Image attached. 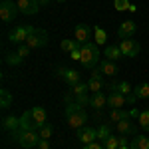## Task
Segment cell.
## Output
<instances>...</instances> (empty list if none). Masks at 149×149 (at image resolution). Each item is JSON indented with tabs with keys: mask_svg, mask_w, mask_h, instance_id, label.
<instances>
[{
	"mask_svg": "<svg viewBox=\"0 0 149 149\" xmlns=\"http://www.w3.org/2000/svg\"><path fill=\"white\" fill-rule=\"evenodd\" d=\"M66 119H68V125L72 129H80V127H84L88 123V113H86L84 105L68 102V105H66Z\"/></svg>",
	"mask_w": 149,
	"mask_h": 149,
	"instance_id": "cell-1",
	"label": "cell"
},
{
	"mask_svg": "<svg viewBox=\"0 0 149 149\" xmlns=\"http://www.w3.org/2000/svg\"><path fill=\"white\" fill-rule=\"evenodd\" d=\"M80 62L84 68L88 70H93L95 64L100 62V50H97V44L95 42H86V44H80Z\"/></svg>",
	"mask_w": 149,
	"mask_h": 149,
	"instance_id": "cell-2",
	"label": "cell"
},
{
	"mask_svg": "<svg viewBox=\"0 0 149 149\" xmlns=\"http://www.w3.org/2000/svg\"><path fill=\"white\" fill-rule=\"evenodd\" d=\"M14 137L16 141L22 145L24 149H32L36 147L38 143H40V133L38 131H24V129H18V131H14Z\"/></svg>",
	"mask_w": 149,
	"mask_h": 149,
	"instance_id": "cell-3",
	"label": "cell"
},
{
	"mask_svg": "<svg viewBox=\"0 0 149 149\" xmlns=\"http://www.w3.org/2000/svg\"><path fill=\"white\" fill-rule=\"evenodd\" d=\"M26 44L32 48V50L46 46V44H48V32H46V30H42V28H34V30H32V34L28 36Z\"/></svg>",
	"mask_w": 149,
	"mask_h": 149,
	"instance_id": "cell-4",
	"label": "cell"
},
{
	"mask_svg": "<svg viewBox=\"0 0 149 149\" xmlns=\"http://www.w3.org/2000/svg\"><path fill=\"white\" fill-rule=\"evenodd\" d=\"M32 30H34V26H18V28H14L10 32V42L12 44H16V46H20V44H26V40H28V36L32 34Z\"/></svg>",
	"mask_w": 149,
	"mask_h": 149,
	"instance_id": "cell-5",
	"label": "cell"
},
{
	"mask_svg": "<svg viewBox=\"0 0 149 149\" xmlns=\"http://www.w3.org/2000/svg\"><path fill=\"white\" fill-rule=\"evenodd\" d=\"M18 4H14L12 0H6V2H2L0 4V18H2V22H12L16 16H18Z\"/></svg>",
	"mask_w": 149,
	"mask_h": 149,
	"instance_id": "cell-6",
	"label": "cell"
},
{
	"mask_svg": "<svg viewBox=\"0 0 149 149\" xmlns=\"http://www.w3.org/2000/svg\"><path fill=\"white\" fill-rule=\"evenodd\" d=\"M119 50H121V54H123V56L135 58V56H139V52H141V44L135 42V40H131V38H127V40H121Z\"/></svg>",
	"mask_w": 149,
	"mask_h": 149,
	"instance_id": "cell-7",
	"label": "cell"
},
{
	"mask_svg": "<svg viewBox=\"0 0 149 149\" xmlns=\"http://www.w3.org/2000/svg\"><path fill=\"white\" fill-rule=\"evenodd\" d=\"M78 139H80L84 145L92 143L97 139V127H92V125H84L78 129Z\"/></svg>",
	"mask_w": 149,
	"mask_h": 149,
	"instance_id": "cell-8",
	"label": "cell"
},
{
	"mask_svg": "<svg viewBox=\"0 0 149 149\" xmlns=\"http://www.w3.org/2000/svg\"><path fill=\"white\" fill-rule=\"evenodd\" d=\"M58 76L66 81L70 88H74V86H78V84H80V72H76V70L60 68V70H58Z\"/></svg>",
	"mask_w": 149,
	"mask_h": 149,
	"instance_id": "cell-9",
	"label": "cell"
},
{
	"mask_svg": "<svg viewBox=\"0 0 149 149\" xmlns=\"http://www.w3.org/2000/svg\"><path fill=\"white\" fill-rule=\"evenodd\" d=\"M18 4V10L22 14H28V16H34L40 12V2L38 0H16Z\"/></svg>",
	"mask_w": 149,
	"mask_h": 149,
	"instance_id": "cell-10",
	"label": "cell"
},
{
	"mask_svg": "<svg viewBox=\"0 0 149 149\" xmlns=\"http://www.w3.org/2000/svg\"><path fill=\"white\" fill-rule=\"evenodd\" d=\"M125 103H127V95L115 92V90H111V93L107 95V107H111V109H123Z\"/></svg>",
	"mask_w": 149,
	"mask_h": 149,
	"instance_id": "cell-11",
	"label": "cell"
},
{
	"mask_svg": "<svg viewBox=\"0 0 149 149\" xmlns=\"http://www.w3.org/2000/svg\"><path fill=\"white\" fill-rule=\"evenodd\" d=\"M74 34H76V40H78L80 44H86V42L92 40V26H88V24H78V26L74 28Z\"/></svg>",
	"mask_w": 149,
	"mask_h": 149,
	"instance_id": "cell-12",
	"label": "cell"
},
{
	"mask_svg": "<svg viewBox=\"0 0 149 149\" xmlns=\"http://www.w3.org/2000/svg\"><path fill=\"white\" fill-rule=\"evenodd\" d=\"M135 30H137V24L133 22V20H125V22L119 24L117 36H119L121 40H127V38H131V36L135 34Z\"/></svg>",
	"mask_w": 149,
	"mask_h": 149,
	"instance_id": "cell-13",
	"label": "cell"
},
{
	"mask_svg": "<svg viewBox=\"0 0 149 149\" xmlns=\"http://www.w3.org/2000/svg\"><path fill=\"white\" fill-rule=\"evenodd\" d=\"M100 72H102L103 76H107V78H113V76H117V72H119V68H117V62H111V60H102L100 62Z\"/></svg>",
	"mask_w": 149,
	"mask_h": 149,
	"instance_id": "cell-14",
	"label": "cell"
},
{
	"mask_svg": "<svg viewBox=\"0 0 149 149\" xmlns=\"http://www.w3.org/2000/svg\"><path fill=\"white\" fill-rule=\"evenodd\" d=\"M20 129H24V131H36V129H40V127L36 125V121H34V117H32L30 111H24L20 115Z\"/></svg>",
	"mask_w": 149,
	"mask_h": 149,
	"instance_id": "cell-15",
	"label": "cell"
},
{
	"mask_svg": "<svg viewBox=\"0 0 149 149\" xmlns=\"http://www.w3.org/2000/svg\"><path fill=\"white\" fill-rule=\"evenodd\" d=\"M107 105V95L103 92H97V93H92L90 95V107H93V109H102V107H105Z\"/></svg>",
	"mask_w": 149,
	"mask_h": 149,
	"instance_id": "cell-16",
	"label": "cell"
},
{
	"mask_svg": "<svg viewBox=\"0 0 149 149\" xmlns=\"http://www.w3.org/2000/svg\"><path fill=\"white\" fill-rule=\"evenodd\" d=\"M115 127H117L119 135H131V133H135V123H131L129 117L127 119H121L119 123H115Z\"/></svg>",
	"mask_w": 149,
	"mask_h": 149,
	"instance_id": "cell-17",
	"label": "cell"
},
{
	"mask_svg": "<svg viewBox=\"0 0 149 149\" xmlns=\"http://www.w3.org/2000/svg\"><path fill=\"white\" fill-rule=\"evenodd\" d=\"M30 113H32V117H34V121H36V125H38V127H42L44 123H46L48 113H46V109H44V107L36 105V107H32V109H30Z\"/></svg>",
	"mask_w": 149,
	"mask_h": 149,
	"instance_id": "cell-18",
	"label": "cell"
},
{
	"mask_svg": "<svg viewBox=\"0 0 149 149\" xmlns=\"http://www.w3.org/2000/svg\"><path fill=\"white\" fill-rule=\"evenodd\" d=\"M2 129H4V131H18V129H20V117H14V115L4 117Z\"/></svg>",
	"mask_w": 149,
	"mask_h": 149,
	"instance_id": "cell-19",
	"label": "cell"
},
{
	"mask_svg": "<svg viewBox=\"0 0 149 149\" xmlns=\"http://www.w3.org/2000/svg\"><path fill=\"white\" fill-rule=\"evenodd\" d=\"M129 147H131V149H149V137L139 133V135H135V137L131 139Z\"/></svg>",
	"mask_w": 149,
	"mask_h": 149,
	"instance_id": "cell-20",
	"label": "cell"
},
{
	"mask_svg": "<svg viewBox=\"0 0 149 149\" xmlns=\"http://www.w3.org/2000/svg\"><path fill=\"white\" fill-rule=\"evenodd\" d=\"M121 50L119 46H113V44H109V46H105V58L107 60H111V62H117V60H121Z\"/></svg>",
	"mask_w": 149,
	"mask_h": 149,
	"instance_id": "cell-21",
	"label": "cell"
},
{
	"mask_svg": "<svg viewBox=\"0 0 149 149\" xmlns=\"http://www.w3.org/2000/svg\"><path fill=\"white\" fill-rule=\"evenodd\" d=\"M127 117H131V113L125 111V109H111L109 111V121L111 123H119L121 119H127Z\"/></svg>",
	"mask_w": 149,
	"mask_h": 149,
	"instance_id": "cell-22",
	"label": "cell"
},
{
	"mask_svg": "<svg viewBox=\"0 0 149 149\" xmlns=\"http://www.w3.org/2000/svg\"><path fill=\"white\" fill-rule=\"evenodd\" d=\"M111 90H115V92H119V93H123V95H131V93H133L131 84H129V81H125V80L113 84V86H111Z\"/></svg>",
	"mask_w": 149,
	"mask_h": 149,
	"instance_id": "cell-23",
	"label": "cell"
},
{
	"mask_svg": "<svg viewBox=\"0 0 149 149\" xmlns=\"http://www.w3.org/2000/svg\"><path fill=\"white\" fill-rule=\"evenodd\" d=\"M133 95H135L137 100H145V97H149V84L147 81L135 86V88H133Z\"/></svg>",
	"mask_w": 149,
	"mask_h": 149,
	"instance_id": "cell-24",
	"label": "cell"
},
{
	"mask_svg": "<svg viewBox=\"0 0 149 149\" xmlns=\"http://www.w3.org/2000/svg\"><path fill=\"white\" fill-rule=\"evenodd\" d=\"M88 88H90V92H92V93L102 92V88H103V78H92V76H90V80H88Z\"/></svg>",
	"mask_w": 149,
	"mask_h": 149,
	"instance_id": "cell-25",
	"label": "cell"
},
{
	"mask_svg": "<svg viewBox=\"0 0 149 149\" xmlns=\"http://www.w3.org/2000/svg\"><path fill=\"white\" fill-rule=\"evenodd\" d=\"M10 105H12V93L8 90H2L0 92V107L2 109H8Z\"/></svg>",
	"mask_w": 149,
	"mask_h": 149,
	"instance_id": "cell-26",
	"label": "cell"
},
{
	"mask_svg": "<svg viewBox=\"0 0 149 149\" xmlns=\"http://www.w3.org/2000/svg\"><path fill=\"white\" fill-rule=\"evenodd\" d=\"M109 135H111V125H109V123H102V125L97 127V139L105 141Z\"/></svg>",
	"mask_w": 149,
	"mask_h": 149,
	"instance_id": "cell-27",
	"label": "cell"
},
{
	"mask_svg": "<svg viewBox=\"0 0 149 149\" xmlns=\"http://www.w3.org/2000/svg\"><path fill=\"white\" fill-rule=\"evenodd\" d=\"M103 143V149H117L121 143H119V135H109V137L102 141Z\"/></svg>",
	"mask_w": 149,
	"mask_h": 149,
	"instance_id": "cell-28",
	"label": "cell"
},
{
	"mask_svg": "<svg viewBox=\"0 0 149 149\" xmlns=\"http://www.w3.org/2000/svg\"><path fill=\"white\" fill-rule=\"evenodd\" d=\"M60 48H62L64 52L72 54L74 50H78V48H80V44H76V40H62V42H60Z\"/></svg>",
	"mask_w": 149,
	"mask_h": 149,
	"instance_id": "cell-29",
	"label": "cell"
},
{
	"mask_svg": "<svg viewBox=\"0 0 149 149\" xmlns=\"http://www.w3.org/2000/svg\"><path fill=\"white\" fill-rule=\"evenodd\" d=\"M22 62H24V58L20 56L18 52H16V54H8V56H6V64H8V66H20Z\"/></svg>",
	"mask_w": 149,
	"mask_h": 149,
	"instance_id": "cell-30",
	"label": "cell"
},
{
	"mask_svg": "<svg viewBox=\"0 0 149 149\" xmlns=\"http://www.w3.org/2000/svg\"><path fill=\"white\" fill-rule=\"evenodd\" d=\"M139 125H141V129L149 131V109H143L139 113Z\"/></svg>",
	"mask_w": 149,
	"mask_h": 149,
	"instance_id": "cell-31",
	"label": "cell"
},
{
	"mask_svg": "<svg viewBox=\"0 0 149 149\" xmlns=\"http://www.w3.org/2000/svg\"><path fill=\"white\" fill-rule=\"evenodd\" d=\"M38 133H40V137H42V139H50V137H52V133H54V129H52L50 123H44V125L40 127Z\"/></svg>",
	"mask_w": 149,
	"mask_h": 149,
	"instance_id": "cell-32",
	"label": "cell"
},
{
	"mask_svg": "<svg viewBox=\"0 0 149 149\" xmlns=\"http://www.w3.org/2000/svg\"><path fill=\"white\" fill-rule=\"evenodd\" d=\"M93 34H95V44H105V40H107V36L103 32V28H93Z\"/></svg>",
	"mask_w": 149,
	"mask_h": 149,
	"instance_id": "cell-33",
	"label": "cell"
},
{
	"mask_svg": "<svg viewBox=\"0 0 149 149\" xmlns=\"http://www.w3.org/2000/svg\"><path fill=\"white\" fill-rule=\"evenodd\" d=\"M113 6L117 12H125L129 10V0H113Z\"/></svg>",
	"mask_w": 149,
	"mask_h": 149,
	"instance_id": "cell-34",
	"label": "cell"
},
{
	"mask_svg": "<svg viewBox=\"0 0 149 149\" xmlns=\"http://www.w3.org/2000/svg\"><path fill=\"white\" fill-rule=\"evenodd\" d=\"M30 50H32V48L28 46V44H20V46H18V54H20V56L26 60V58L30 56Z\"/></svg>",
	"mask_w": 149,
	"mask_h": 149,
	"instance_id": "cell-35",
	"label": "cell"
},
{
	"mask_svg": "<svg viewBox=\"0 0 149 149\" xmlns=\"http://www.w3.org/2000/svg\"><path fill=\"white\" fill-rule=\"evenodd\" d=\"M84 149H103V143H100V141H92V143L84 145Z\"/></svg>",
	"mask_w": 149,
	"mask_h": 149,
	"instance_id": "cell-36",
	"label": "cell"
},
{
	"mask_svg": "<svg viewBox=\"0 0 149 149\" xmlns=\"http://www.w3.org/2000/svg\"><path fill=\"white\" fill-rule=\"evenodd\" d=\"M38 147H40V149H50V141H48V139H40Z\"/></svg>",
	"mask_w": 149,
	"mask_h": 149,
	"instance_id": "cell-37",
	"label": "cell"
},
{
	"mask_svg": "<svg viewBox=\"0 0 149 149\" xmlns=\"http://www.w3.org/2000/svg\"><path fill=\"white\" fill-rule=\"evenodd\" d=\"M70 56L74 58V60H80V56H81V54H80V48H78V50H74V52H72Z\"/></svg>",
	"mask_w": 149,
	"mask_h": 149,
	"instance_id": "cell-38",
	"label": "cell"
},
{
	"mask_svg": "<svg viewBox=\"0 0 149 149\" xmlns=\"http://www.w3.org/2000/svg\"><path fill=\"white\" fill-rule=\"evenodd\" d=\"M38 2H40V6H46V4H50V2H52V0H38Z\"/></svg>",
	"mask_w": 149,
	"mask_h": 149,
	"instance_id": "cell-39",
	"label": "cell"
},
{
	"mask_svg": "<svg viewBox=\"0 0 149 149\" xmlns=\"http://www.w3.org/2000/svg\"><path fill=\"white\" fill-rule=\"evenodd\" d=\"M117 149H131V147H129V143H125V145H119Z\"/></svg>",
	"mask_w": 149,
	"mask_h": 149,
	"instance_id": "cell-40",
	"label": "cell"
},
{
	"mask_svg": "<svg viewBox=\"0 0 149 149\" xmlns=\"http://www.w3.org/2000/svg\"><path fill=\"white\" fill-rule=\"evenodd\" d=\"M56 2H68V0H56Z\"/></svg>",
	"mask_w": 149,
	"mask_h": 149,
	"instance_id": "cell-41",
	"label": "cell"
},
{
	"mask_svg": "<svg viewBox=\"0 0 149 149\" xmlns=\"http://www.w3.org/2000/svg\"><path fill=\"white\" fill-rule=\"evenodd\" d=\"M2 2H6V0H2Z\"/></svg>",
	"mask_w": 149,
	"mask_h": 149,
	"instance_id": "cell-42",
	"label": "cell"
}]
</instances>
